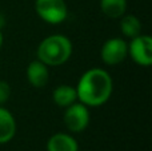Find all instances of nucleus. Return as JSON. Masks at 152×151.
I'll return each instance as SVG.
<instances>
[{
  "instance_id": "obj_1",
  "label": "nucleus",
  "mask_w": 152,
  "mask_h": 151,
  "mask_svg": "<svg viewBox=\"0 0 152 151\" xmlns=\"http://www.w3.org/2000/svg\"><path fill=\"white\" fill-rule=\"evenodd\" d=\"M75 88L80 103L87 107H97L110 100L113 91V82L105 70L91 68L81 75Z\"/></svg>"
},
{
  "instance_id": "obj_2",
  "label": "nucleus",
  "mask_w": 152,
  "mask_h": 151,
  "mask_svg": "<svg viewBox=\"0 0 152 151\" xmlns=\"http://www.w3.org/2000/svg\"><path fill=\"white\" fill-rule=\"evenodd\" d=\"M37 60L47 67H58L68 62L72 55V43L60 34L51 35L39 43L36 50Z\"/></svg>"
},
{
  "instance_id": "obj_3",
  "label": "nucleus",
  "mask_w": 152,
  "mask_h": 151,
  "mask_svg": "<svg viewBox=\"0 0 152 151\" xmlns=\"http://www.w3.org/2000/svg\"><path fill=\"white\" fill-rule=\"evenodd\" d=\"M35 11L42 20L50 24H60L68 16V7L64 0H36Z\"/></svg>"
},
{
  "instance_id": "obj_4",
  "label": "nucleus",
  "mask_w": 152,
  "mask_h": 151,
  "mask_svg": "<svg viewBox=\"0 0 152 151\" xmlns=\"http://www.w3.org/2000/svg\"><path fill=\"white\" fill-rule=\"evenodd\" d=\"M89 119H91V114H89L88 107L80 102H75L74 104L66 107L63 115L64 126L69 133L74 134L83 133L88 127Z\"/></svg>"
},
{
  "instance_id": "obj_5",
  "label": "nucleus",
  "mask_w": 152,
  "mask_h": 151,
  "mask_svg": "<svg viewBox=\"0 0 152 151\" xmlns=\"http://www.w3.org/2000/svg\"><path fill=\"white\" fill-rule=\"evenodd\" d=\"M128 56V43L121 37L105 40L100 50V58L107 66H118Z\"/></svg>"
},
{
  "instance_id": "obj_6",
  "label": "nucleus",
  "mask_w": 152,
  "mask_h": 151,
  "mask_svg": "<svg viewBox=\"0 0 152 151\" xmlns=\"http://www.w3.org/2000/svg\"><path fill=\"white\" fill-rule=\"evenodd\" d=\"M128 55L132 60L142 67L152 64V39L148 35H142L131 39L128 43Z\"/></svg>"
},
{
  "instance_id": "obj_7",
  "label": "nucleus",
  "mask_w": 152,
  "mask_h": 151,
  "mask_svg": "<svg viewBox=\"0 0 152 151\" xmlns=\"http://www.w3.org/2000/svg\"><path fill=\"white\" fill-rule=\"evenodd\" d=\"M27 79L29 84L35 88H42L48 83L50 79V72L48 67L40 60H34L27 67Z\"/></svg>"
},
{
  "instance_id": "obj_8",
  "label": "nucleus",
  "mask_w": 152,
  "mask_h": 151,
  "mask_svg": "<svg viewBox=\"0 0 152 151\" xmlns=\"http://www.w3.org/2000/svg\"><path fill=\"white\" fill-rule=\"evenodd\" d=\"M16 134V120L15 117L0 106V144H5L13 139Z\"/></svg>"
},
{
  "instance_id": "obj_9",
  "label": "nucleus",
  "mask_w": 152,
  "mask_h": 151,
  "mask_svg": "<svg viewBox=\"0 0 152 151\" xmlns=\"http://www.w3.org/2000/svg\"><path fill=\"white\" fill-rule=\"evenodd\" d=\"M47 151H79V144L69 134L56 133L48 139Z\"/></svg>"
},
{
  "instance_id": "obj_10",
  "label": "nucleus",
  "mask_w": 152,
  "mask_h": 151,
  "mask_svg": "<svg viewBox=\"0 0 152 151\" xmlns=\"http://www.w3.org/2000/svg\"><path fill=\"white\" fill-rule=\"evenodd\" d=\"M52 100L56 106L59 107H66L74 104L77 102V92L74 86L69 84H60L52 91Z\"/></svg>"
},
{
  "instance_id": "obj_11",
  "label": "nucleus",
  "mask_w": 152,
  "mask_h": 151,
  "mask_svg": "<svg viewBox=\"0 0 152 151\" xmlns=\"http://www.w3.org/2000/svg\"><path fill=\"white\" fill-rule=\"evenodd\" d=\"M100 10L107 18L119 19L127 11V0H100Z\"/></svg>"
},
{
  "instance_id": "obj_12",
  "label": "nucleus",
  "mask_w": 152,
  "mask_h": 151,
  "mask_svg": "<svg viewBox=\"0 0 152 151\" xmlns=\"http://www.w3.org/2000/svg\"><path fill=\"white\" fill-rule=\"evenodd\" d=\"M120 31L126 37L134 39L142 34V21L135 15H123L120 20Z\"/></svg>"
},
{
  "instance_id": "obj_13",
  "label": "nucleus",
  "mask_w": 152,
  "mask_h": 151,
  "mask_svg": "<svg viewBox=\"0 0 152 151\" xmlns=\"http://www.w3.org/2000/svg\"><path fill=\"white\" fill-rule=\"evenodd\" d=\"M11 86L5 80H0V106H4L11 98Z\"/></svg>"
},
{
  "instance_id": "obj_14",
  "label": "nucleus",
  "mask_w": 152,
  "mask_h": 151,
  "mask_svg": "<svg viewBox=\"0 0 152 151\" xmlns=\"http://www.w3.org/2000/svg\"><path fill=\"white\" fill-rule=\"evenodd\" d=\"M5 23H7V19H5V15L3 12H0V31L5 27Z\"/></svg>"
},
{
  "instance_id": "obj_15",
  "label": "nucleus",
  "mask_w": 152,
  "mask_h": 151,
  "mask_svg": "<svg viewBox=\"0 0 152 151\" xmlns=\"http://www.w3.org/2000/svg\"><path fill=\"white\" fill-rule=\"evenodd\" d=\"M3 40H4L3 39V32L0 31V50H1V47H3Z\"/></svg>"
}]
</instances>
